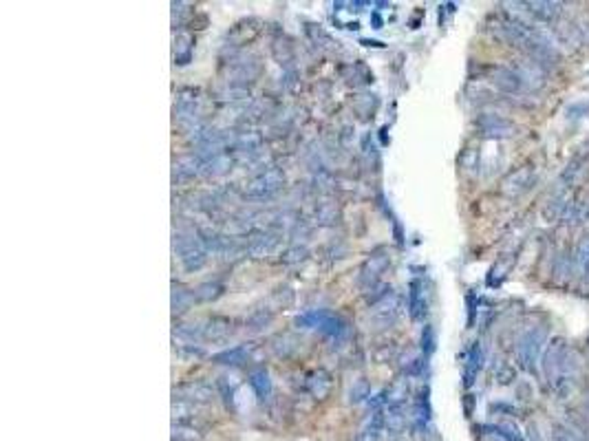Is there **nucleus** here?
<instances>
[{
  "label": "nucleus",
  "instance_id": "7c9ffc66",
  "mask_svg": "<svg viewBox=\"0 0 589 441\" xmlns=\"http://www.w3.org/2000/svg\"><path fill=\"white\" fill-rule=\"evenodd\" d=\"M307 31H309V36L314 38V42H321L323 46H325V44H329V36L323 31L321 27H316V25H309V27H307Z\"/></svg>",
  "mask_w": 589,
  "mask_h": 441
},
{
  "label": "nucleus",
  "instance_id": "423d86ee",
  "mask_svg": "<svg viewBox=\"0 0 589 441\" xmlns=\"http://www.w3.org/2000/svg\"><path fill=\"white\" fill-rule=\"evenodd\" d=\"M492 82H494V86L499 88V91L510 93V95L512 93H521L525 88L523 80L518 77V73L510 66H499L494 71V75H492Z\"/></svg>",
  "mask_w": 589,
  "mask_h": 441
},
{
  "label": "nucleus",
  "instance_id": "f03ea898",
  "mask_svg": "<svg viewBox=\"0 0 589 441\" xmlns=\"http://www.w3.org/2000/svg\"><path fill=\"white\" fill-rule=\"evenodd\" d=\"M283 185V172L278 168H269L267 172L258 174L256 179L247 185L245 194L249 199H265L269 194H274Z\"/></svg>",
  "mask_w": 589,
  "mask_h": 441
},
{
  "label": "nucleus",
  "instance_id": "7ed1b4c3",
  "mask_svg": "<svg viewBox=\"0 0 589 441\" xmlns=\"http://www.w3.org/2000/svg\"><path fill=\"white\" fill-rule=\"evenodd\" d=\"M565 356H567L565 340H561V338L552 340L550 347H547V351H545V356H543V373H545V379L550 382V384H554V379L558 377V373H561Z\"/></svg>",
  "mask_w": 589,
  "mask_h": 441
},
{
  "label": "nucleus",
  "instance_id": "b1692460",
  "mask_svg": "<svg viewBox=\"0 0 589 441\" xmlns=\"http://www.w3.org/2000/svg\"><path fill=\"white\" fill-rule=\"evenodd\" d=\"M221 291H223L221 282H203V285H199L195 289V298L203 300V302H210V300H214V298L221 296Z\"/></svg>",
  "mask_w": 589,
  "mask_h": 441
},
{
  "label": "nucleus",
  "instance_id": "1a4fd4ad",
  "mask_svg": "<svg viewBox=\"0 0 589 441\" xmlns=\"http://www.w3.org/2000/svg\"><path fill=\"white\" fill-rule=\"evenodd\" d=\"M229 333H232V322L227 318H210L203 325V338L212 340V342H221L225 340Z\"/></svg>",
  "mask_w": 589,
  "mask_h": 441
},
{
  "label": "nucleus",
  "instance_id": "c85d7f7f",
  "mask_svg": "<svg viewBox=\"0 0 589 441\" xmlns=\"http://www.w3.org/2000/svg\"><path fill=\"white\" fill-rule=\"evenodd\" d=\"M307 258V250L301 248V245H296V248H289L285 254H283V260L285 263H301Z\"/></svg>",
  "mask_w": 589,
  "mask_h": 441
},
{
  "label": "nucleus",
  "instance_id": "a878e982",
  "mask_svg": "<svg viewBox=\"0 0 589 441\" xmlns=\"http://www.w3.org/2000/svg\"><path fill=\"white\" fill-rule=\"evenodd\" d=\"M336 217H338V212H336V205H334V203H323V205H318V208H316V219H318V223L331 225V223L336 221Z\"/></svg>",
  "mask_w": 589,
  "mask_h": 441
},
{
  "label": "nucleus",
  "instance_id": "412c9836",
  "mask_svg": "<svg viewBox=\"0 0 589 441\" xmlns=\"http://www.w3.org/2000/svg\"><path fill=\"white\" fill-rule=\"evenodd\" d=\"M234 148L241 152H256L261 148V137L256 133H238V137L234 139Z\"/></svg>",
  "mask_w": 589,
  "mask_h": 441
},
{
  "label": "nucleus",
  "instance_id": "5701e85b",
  "mask_svg": "<svg viewBox=\"0 0 589 441\" xmlns=\"http://www.w3.org/2000/svg\"><path fill=\"white\" fill-rule=\"evenodd\" d=\"M329 386H331V377H329L325 371H316V373L309 375V388H312L314 395L323 397L329 390Z\"/></svg>",
  "mask_w": 589,
  "mask_h": 441
},
{
  "label": "nucleus",
  "instance_id": "9b49d317",
  "mask_svg": "<svg viewBox=\"0 0 589 441\" xmlns=\"http://www.w3.org/2000/svg\"><path fill=\"white\" fill-rule=\"evenodd\" d=\"M203 170V161L199 159L197 155H188V157H179L175 161V179H190V176L199 174Z\"/></svg>",
  "mask_w": 589,
  "mask_h": 441
},
{
  "label": "nucleus",
  "instance_id": "dca6fc26",
  "mask_svg": "<svg viewBox=\"0 0 589 441\" xmlns=\"http://www.w3.org/2000/svg\"><path fill=\"white\" fill-rule=\"evenodd\" d=\"M481 360H484V356H481V347L475 345V347L471 349V353H468L466 373H464V379H466V384H468V386L473 384L475 377H477V373H479V369H481Z\"/></svg>",
  "mask_w": 589,
  "mask_h": 441
},
{
  "label": "nucleus",
  "instance_id": "0eeeda50",
  "mask_svg": "<svg viewBox=\"0 0 589 441\" xmlns=\"http://www.w3.org/2000/svg\"><path fill=\"white\" fill-rule=\"evenodd\" d=\"M371 316H373V320H375L380 327H388V325H391V322L395 320V316H397V298L393 296L391 291H388L382 300L375 302Z\"/></svg>",
  "mask_w": 589,
  "mask_h": 441
},
{
  "label": "nucleus",
  "instance_id": "2eb2a0df",
  "mask_svg": "<svg viewBox=\"0 0 589 441\" xmlns=\"http://www.w3.org/2000/svg\"><path fill=\"white\" fill-rule=\"evenodd\" d=\"M192 302H195V291L186 289V287H181V285H175V287H173V311H175V313L188 311Z\"/></svg>",
  "mask_w": 589,
  "mask_h": 441
},
{
  "label": "nucleus",
  "instance_id": "bb28decb",
  "mask_svg": "<svg viewBox=\"0 0 589 441\" xmlns=\"http://www.w3.org/2000/svg\"><path fill=\"white\" fill-rule=\"evenodd\" d=\"M576 263L585 273H589V239H583L576 252Z\"/></svg>",
  "mask_w": 589,
  "mask_h": 441
},
{
  "label": "nucleus",
  "instance_id": "c756f323",
  "mask_svg": "<svg viewBox=\"0 0 589 441\" xmlns=\"http://www.w3.org/2000/svg\"><path fill=\"white\" fill-rule=\"evenodd\" d=\"M366 395H368V382L366 379L355 382V388H351V401H360Z\"/></svg>",
  "mask_w": 589,
  "mask_h": 441
},
{
  "label": "nucleus",
  "instance_id": "f257e3e1",
  "mask_svg": "<svg viewBox=\"0 0 589 441\" xmlns=\"http://www.w3.org/2000/svg\"><path fill=\"white\" fill-rule=\"evenodd\" d=\"M545 340H547V331L543 327H536V329H530L527 333H523L516 342L518 364H521L525 371H530V373L536 369V362H538V356H541V351H543Z\"/></svg>",
  "mask_w": 589,
  "mask_h": 441
},
{
  "label": "nucleus",
  "instance_id": "393cba45",
  "mask_svg": "<svg viewBox=\"0 0 589 441\" xmlns=\"http://www.w3.org/2000/svg\"><path fill=\"white\" fill-rule=\"evenodd\" d=\"M583 163H585V155H578V157H574V159L567 163V168H565V172L561 174V183L563 185H570V183H574L576 181V176L581 174V170H583Z\"/></svg>",
  "mask_w": 589,
  "mask_h": 441
},
{
  "label": "nucleus",
  "instance_id": "f3484780",
  "mask_svg": "<svg viewBox=\"0 0 589 441\" xmlns=\"http://www.w3.org/2000/svg\"><path fill=\"white\" fill-rule=\"evenodd\" d=\"M175 336L181 338L188 345H195V342L203 340V325L201 322H190V325H179L175 329Z\"/></svg>",
  "mask_w": 589,
  "mask_h": 441
},
{
  "label": "nucleus",
  "instance_id": "f8f14e48",
  "mask_svg": "<svg viewBox=\"0 0 589 441\" xmlns=\"http://www.w3.org/2000/svg\"><path fill=\"white\" fill-rule=\"evenodd\" d=\"M276 243H278V239L274 237V234L261 232V234H256V237L249 239V243H247V254H252V256L261 258V256H265V254H269V252L276 248Z\"/></svg>",
  "mask_w": 589,
  "mask_h": 441
},
{
  "label": "nucleus",
  "instance_id": "20e7f679",
  "mask_svg": "<svg viewBox=\"0 0 589 441\" xmlns=\"http://www.w3.org/2000/svg\"><path fill=\"white\" fill-rule=\"evenodd\" d=\"M477 124L486 137H510L514 133L512 122H507L505 117L494 115V113H484L477 120Z\"/></svg>",
  "mask_w": 589,
  "mask_h": 441
},
{
  "label": "nucleus",
  "instance_id": "6ab92c4d",
  "mask_svg": "<svg viewBox=\"0 0 589 441\" xmlns=\"http://www.w3.org/2000/svg\"><path fill=\"white\" fill-rule=\"evenodd\" d=\"M249 384L254 386V390L258 393V397L261 399H265L269 393H272V382H269V375H267V371H254L252 375H249Z\"/></svg>",
  "mask_w": 589,
  "mask_h": 441
},
{
  "label": "nucleus",
  "instance_id": "ddd939ff",
  "mask_svg": "<svg viewBox=\"0 0 589 441\" xmlns=\"http://www.w3.org/2000/svg\"><path fill=\"white\" fill-rule=\"evenodd\" d=\"M408 307H411V316L419 320L426 311V302H424V285L422 280H413L411 282V291H408Z\"/></svg>",
  "mask_w": 589,
  "mask_h": 441
},
{
  "label": "nucleus",
  "instance_id": "4468645a",
  "mask_svg": "<svg viewBox=\"0 0 589 441\" xmlns=\"http://www.w3.org/2000/svg\"><path fill=\"white\" fill-rule=\"evenodd\" d=\"M247 356H249L247 347H232V349L216 353L212 362H216V364H227V366H238V364H243Z\"/></svg>",
  "mask_w": 589,
  "mask_h": 441
},
{
  "label": "nucleus",
  "instance_id": "a211bd4d",
  "mask_svg": "<svg viewBox=\"0 0 589 441\" xmlns=\"http://www.w3.org/2000/svg\"><path fill=\"white\" fill-rule=\"evenodd\" d=\"M530 183H532V172L530 170H521V172L512 174L510 179L505 181V190L512 192V194H518V192H523V190L530 188Z\"/></svg>",
  "mask_w": 589,
  "mask_h": 441
},
{
  "label": "nucleus",
  "instance_id": "2f4dec72",
  "mask_svg": "<svg viewBox=\"0 0 589 441\" xmlns=\"http://www.w3.org/2000/svg\"><path fill=\"white\" fill-rule=\"evenodd\" d=\"M433 342H435V338H433V329H431V327H426V329H424V336H422V349H424L426 353H431V351L435 349Z\"/></svg>",
  "mask_w": 589,
  "mask_h": 441
},
{
  "label": "nucleus",
  "instance_id": "39448f33",
  "mask_svg": "<svg viewBox=\"0 0 589 441\" xmlns=\"http://www.w3.org/2000/svg\"><path fill=\"white\" fill-rule=\"evenodd\" d=\"M388 267V256L382 252L373 254L371 258H368L362 269H360V285L362 287H373L377 280H380V276L384 273V269Z\"/></svg>",
  "mask_w": 589,
  "mask_h": 441
},
{
  "label": "nucleus",
  "instance_id": "9d476101",
  "mask_svg": "<svg viewBox=\"0 0 589 441\" xmlns=\"http://www.w3.org/2000/svg\"><path fill=\"white\" fill-rule=\"evenodd\" d=\"M258 73H261V64L256 62V57H243V60H234L232 75H234L236 82H252Z\"/></svg>",
  "mask_w": 589,
  "mask_h": 441
},
{
  "label": "nucleus",
  "instance_id": "cd10ccee",
  "mask_svg": "<svg viewBox=\"0 0 589 441\" xmlns=\"http://www.w3.org/2000/svg\"><path fill=\"white\" fill-rule=\"evenodd\" d=\"M269 320H272V313L265 311V309H258V311L252 313V316H249L247 325L252 329H263L265 325H269Z\"/></svg>",
  "mask_w": 589,
  "mask_h": 441
},
{
  "label": "nucleus",
  "instance_id": "aec40b11",
  "mask_svg": "<svg viewBox=\"0 0 589 441\" xmlns=\"http://www.w3.org/2000/svg\"><path fill=\"white\" fill-rule=\"evenodd\" d=\"M229 165H232V159H229V157L223 152V155L214 157V159L205 161L201 172H205V174H210V176H218V174H225V172L229 170Z\"/></svg>",
  "mask_w": 589,
  "mask_h": 441
},
{
  "label": "nucleus",
  "instance_id": "4be33fe9",
  "mask_svg": "<svg viewBox=\"0 0 589 441\" xmlns=\"http://www.w3.org/2000/svg\"><path fill=\"white\" fill-rule=\"evenodd\" d=\"M181 393H186L188 397L197 399V401H208L210 397H212V388L203 384V382H190V384H186L181 388Z\"/></svg>",
  "mask_w": 589,
  "mask_h": 441
},
{
  "label": "nucleus",
  "instance_id": "6e6552de",
  "mask_svg": "<svg viewBox=\"0 0 589 441\" xmlns=\"http://www.w3.org/2000/svg\"><path fill=\"white\" fill-rule=\"evenodd\" d=\"M523 7H527V14L534 16L536 21H543V23H556L558 16H561V12H563L561 3H543V0H536V3H523Z\"/></svg>",
  "mask_w": 589,
  "mask_h": 441
}]
</instances>
